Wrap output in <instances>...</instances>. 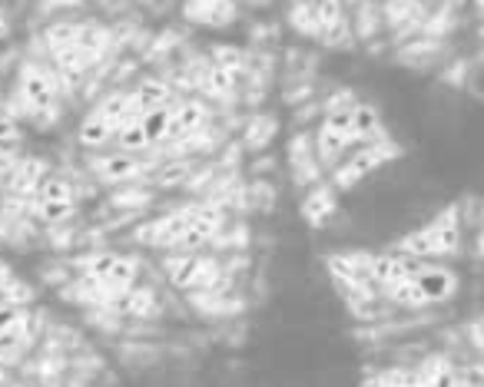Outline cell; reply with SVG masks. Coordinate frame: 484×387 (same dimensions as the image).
Segmentation results:
<instances>
[{
    "label": "cell",
    "mask_w": 484,
    "mask_h": 387,
    "mask_svg": "<svg viewBox=\"0 0 484 387\" xmlns=\"http://www.w3.org/2000/svg\"><path fill=\"white\" fill-rule=\"evenodd\" d=\"M133 96H136V106H140V117L153 113V109H163V106H173V90L160 80H146Z\"/></svg>",
    "instance_id": "13"
},
{
    "label": "cell",
    "mask_w": 484,
    "mask_h": 387,
    "mask_svg": "<svg viewBox=\"0 0 484 387\" xmlns=\"http://www.w3.org/2000/svg\"><path fill=\"white\" fill-rule=\"evenodd\" d=\"M7 282H11V271L0 265V285H7Z\"/></svg>",
    "instance_id": "22"
},
{
    "label": "cell",
    "mask_w": 484,
    "mask_h": 387,
    "mask_svg": "<svg viewBox=\"0 0 484 387\" xmlns=\"http://www.w3.org/2000/svg\"><path fill=\"white\" fill-rule=\"evenodd\" d=\"M166 275L176 288H209L219 278V265H216V258L183 252V255L166 262Z\"/></svg>",
    "instance_id": "4"
},
{
    "label": "cell",
    "mask_w": 484,
    "mask_h": 387,
    "mask_svg": "<svg viewBox=\"0 0 484 387\" xmlns=\"http://www.w3.org/2000/svg\"><path fill=\"white\" fill-rule=\"evenodd\" d=\"M414 285V294H418V302L422 305H428V302H445V298H451L455 294V288H458V275L448 269H435V265H428L425 271H418L412 278Z\"/></svg>",
    "instance_id": "8"
},
{
    "label": "cell",
    "mask_w": 484,
    "mask_h": 387,
    "mask_svg": "<svg viewBox=\"0 0 484 387\" xmlns=\"http://www.w3.org/2000/svg\"><path fill=\"white\" fill-rule=\"evenodd\" d=\"M24 321V308L17 305H0V335H11L17 331V325Z\"/></svg>",
    "instance_id": "19"
},
{
    "label": "cell",
    "mask_w": 484,
    "mask_h": 387,
    "mask_svg": "<svg viewBox=\"0 0 484 387\" xmlns=\"http://www.w3.org/2000/svg\"><path fill=\"white\" fill-rule=\"evenodd\" d=\"M352 142V106H342V109L335 106L319 129V159L335 163Z\"/></svg>",
    "instance_id": "6"
},
{
    "label": "cell",
    "mask_w": 484,
    "mask_h": 387,
    "mask_svg": "<svg viewBox=\"0 0 484 387\" xmlns=\"http://www.w3.org/2000/svg\"><path fill=\"white\" fill-rule=\"evenodd\" d=\"M86 275L96 288H103L107 294H127L133 292V282L140 275V265L136 258L130 255H117V252H103V255H94L86 262Z\"/></svg>",
    "instance_id": "2"
},
{
    "label": "cell",
    "mask_w": 484,
    "mask_h": 387,
    "mask_svg": "<svg viewBox=\"0 0 484 387\" xmlns=\"http://www.w3.org/2000/svg\"><path fill=\"white\" fill-rule=\"evenodd\" d=\"M425 269H428L425 262L412 255H378L368 262V275H372L378 285H385V288H391V285H398V282H408V278H414L418 271H425Z\"/></svg>",
    "instance_id": "7"
},
{
    "label": "cell",
    "mask_w": 484,
    "mask_h": 387,
    "mask_svg": "<svg viewBox=\"0 0 484 387\" xmlns=\"http://www.w3.org/2000/svg\"><path fill=\"white\" fill-rule=\"evenodd\" d=\"M21 140V123L13 117H7V113H0V146L4 142H17Z\"/></svg>",
    "instance_id": "20"
},
{
    "label": "cell",
    "mask_w": 484,
    "mask_h": 387,
    "mask_svg": "<svg viewBox=\"0 0 484 387\" xmlns=\"http://www.w3.org/2000/svg\"><path fill=\"white\" fill-rule=\"evenodd\" d=\"M169 123H173V106L153 109V113H146V117L140 119V126H143V133H146L150 146H156V142H166V140H169Z\"/></svg>",
    "instance_id": "16"
},
{
    "label": "cell",
    "mask_w": 484,
    "mask_h": 387,
    "mask_svg": "<svg viewBox=\"0 0 484 387\" xmlns=\"http://www.w3.org/2000/svg\"><path fill=\"white\" fill-rule=\"evenodd\" d=\"M206 119V109L200 103H173V123H169V140H179V136H189L196 133Z\"/></svg>",
    "instance_id": "12"
},
{
    "label": "cell",
    "mask_w": 484,
    "mask_h": 387,
    "mask_svg": "<svg viewBox=\"0 0 484 387\" xmlns=\"http://www.w3.org/2000/svg\"><path fill=\"white\" fill-rule=\"evenodd\" d=\"M34 212L40 222L47 225H57V222H67L73 215V189L67 179H57L50 176L44 186L37 189L34 196Z\"/></svg>",
    "instance_id": "5"
},
{
    "label": "cell",
    "mask_w": 484,
    "mask_h": 387,
    "mask_svg": "<svg viewBox=\"0 0 484 387\" xmlns=\"http://www.w3.org/2000/svg\"><path fill=\"white\" fill-rule=\"evenodd\" d=\"M13 387H34V384H13Z\"/></svg>",
    "instance_id": "23"
},
{
    "label": "cell",
    "mask_w": 484,
    "mask_h": 387,
    "mask_svg": "<svg viewBox=\"0 0 484 387\" xmlns=\"http://www.w3.org/2000/svg\"><path fill=\"white\" fill-rule=\"evenodd\" d=\"M219 229V212L213 209H189L179 212V215H169L160 225H153V246L166 248H183V252H193L200 248L202 242H209Z\"/></svg>",
    "instance_id": "1"
},
{
    "label": "cell",
    "mask_w": 484,
    "mask_h": 387,
    "mask_svg": "<svg viewBox=\"0 0 484 387\" xmlns=\"http://www.w3.org/2000/svg\"><path fill=\"white\" fill-rule=\"evenodd\" d=\"M94 173L103 182H127V179H136L140 173H146V163L133 153H110L94 159Z\"/></svg>",
    "instance_id": "9"
},
{
    "label": "cell",
    "mask_w": 484,
    "mask_h": 387,
    "mask_svg": "<svg viewBox=\"0 0 484 387\" xmlns=\"http://www.w3.org/2000/svg\"><path fill=\"white\" fill-rule=\"evenodd\" d=\"M21 165V159L13 153H7V149H0V186H7L11 182V176H13V169Z\"/></svg>",
    "instance_id": "21"
},
{
    "label": "cell",
    "mask_w": 484,
    "mask_h": 387,
    "mask_svg": "<svg viewBox=\"0 0 484 387\" xmlns=\"http://www.w3.org/2000/svg\"><path fill=\"white\" fill-rule=\"evenodd\" d=\"M381 159H385V156H381V149H362V153L349 156V159L335 169V186H339V189L355 186V182L365 176V173H372Z\"/></svg>",
    "instance_id": "10"
},
{
    "label": "cell",
    "mask_w": 484,
    "mask_h": 387,
    "mask_svg": "<svg viewBox=\"0 0 484 387\" xmlns=\"http://www.w3.org/2000/svg\"><path fill=\"white\" fill-rule=\"evenodd\" d=\"M332 212H335V196H332V189L319 186L306 199V219H308V222L322 225L332 215Z\"/></svg>",
    "instance_id": "17"
},
{
    "label": "cell",
    "mask_w": 484,
    "mask_h": 387,
    "mask_svg": "<svg viewBox=\"0 0 484 387\" xmlns=\"http://www.w3.org/2000/svg\"><path fill=\"white\" fill-rule=\"evenodd\" d=\"M117 146H119V153H133V156L150 146V140H146V133H143V126H140V119H136V123H130V126L119 129Z\"/></svg>",
    "instance_id": "18"
},
{
    "label": "cell",
    "mask_w": 484,
    "mask_h": 387,
    "mask_svg": "<svg viewBox=\"0 0 484 387\" xmlns=\"http://www.w3.org/2000/svg\"><path fill=\"white\" fill-rule=\"evenodd\" d=\"M60 96V83L57 77L47 70V67H24L21 70V80H17V100L24 106V113H44L57 103Z\"/></svg>",
    "instance_id": "3"
},
{
    "label": "cell",
    "mask_w": 484,
    "mask_h": 387,
    "mask_svg": "<svg viewBox=\"0 0 484 387\" xmlns=\"http://www.w3.org/2000/svg\"><path fill=\"white\" fill-rule=\"evenodd\" d=\"M381 129V119H378V109L368 103H355L352 106V140L355 142H368L378 136Z\"/></svg>",
    "instance_id": "14"
},
{
    "label": "cell",
    "mask_w": 484,
    "mask_h": 387,
    "mask_svg": "<svg viewBox=\"0 0 484 387\" xmlns=\"http://www.w3.org/2000/svg\"><path fill=\"white\" fill-rule=\"evenodd\" d=\"M47 165L40 163V159H21V165L13 169L11 176V192L13 196H37V189L47 182Z\"/></svg>",
    "instance_id": "11"
},
{
    "label": "cell",
    "mask_w": 484,
    "mask_h": 387,
    "mask_svg": "<svg viewBox=\"0 0 484 387\" xmlns=\"http://www.w3.org/2000/svg\"><path fill=\"white\" fill-rule=\"evenodd\" d=\"M77 140L94 149V146H107L110 140H117V129L110 126V123H103L96 113H90V117L83 119V126L77 129Z\"/></svg>",
    "instance_id": "15"
}]
</instances>
